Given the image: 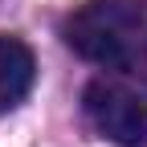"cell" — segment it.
Segmentation results:
<instances>
[{"label": "cell", "mask_w": 147, "mask_h": 147, "mask_svg": "<svg viewBox=\"0 0 147 147\" xmlns=\"http://www.w3.org/2000/svg\"><path fill=\"white\" fill-rule=\"evenodd\" d=\"M65 45L106 69L147 61V0H86L65 16Z\"/></svg>", "instance_id": "obj_1"}, {"label": "cell", "mask_w": 147, "mask_h": 147, "mask_svg": "<svg viewBox=\"0 0 147 147\" xmlns=\"http://www.w3.org/2000/svg\"><path fill=\"white\" fill-rule=\"evenodd\" d=\"M86 115L119 147H147V78L110 74L86 86Z\"/></svg>", "instance_id": "obj_2"}, {"label": "cell", "mask_w": 147, "mask_h": 147, "mask_svg": "<svg viewBox=\"0 0 147 147\" xmlns=\"http://www.w3.org/2000/svg\"><path fill=\"white\" fill-rule=\"evenodd\" d=\"M37 78V57L21 37H0V115L16 110Z\"/></svg>", "instance_id": "obj_3"}]
</instances>
